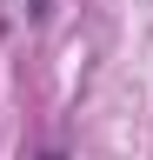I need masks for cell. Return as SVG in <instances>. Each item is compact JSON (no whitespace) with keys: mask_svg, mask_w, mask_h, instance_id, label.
I'll return each instance as SVG.
<instances>
[{"mask_svg":"<svg viewBox=\"0 0 153 160\" xmlns=\"http://www.w3.org/2000/svg\"><path fill=\"white\" fill-rule=\"evenodd\" d=\"M40 160H67V153H60V147H47V153H40Z\"/></svg>","mask_w":153,"mask_h":160,"instance_id":"obj_1","label":"cell"}]
</instances>
